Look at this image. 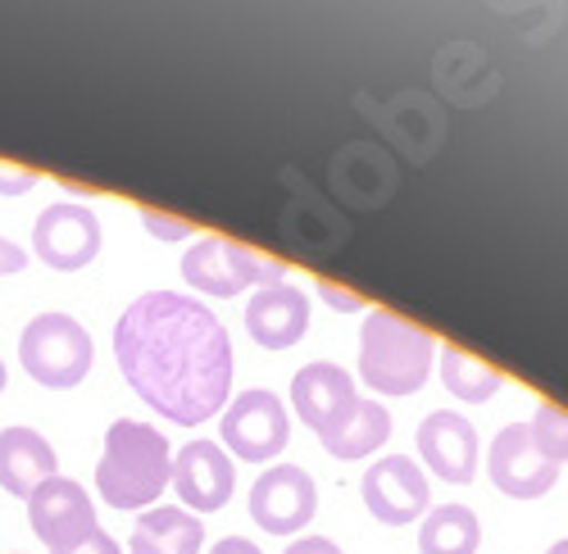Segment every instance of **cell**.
Segmentation results:
<instances>
[{"mask_svg": "<svg viewBox=\"0 0 568 554\" xmlns=\"http://www.w3.org/2000/svg\"><path fill=\"white\" fill-rule=\"evenodd\" d=\"M141 223H146V233L160 237V242H186V237H192V223H186V218H169L160 209H141Z\"/></svg>", "mask_w": 568, "mask_h": 554, "instance_id": "22", "label": "cell"}, {"mask_svg": "<svg viewBox=\"0 0 568 554\" xmlns=\"http://www.w3.org/2000/svg\"><path fill=\"white\" fill-rule=\"evenodd\" d=\"M182 277L186 287H196L205 296H242L246 287H277L287 277V264L282 259H268V255H255L251 246L232 242V237H196V246L182 255Z\"/></svg>", "mask_w": 568, "mask_h": 554, "instance_id": "5", "label": "cell"}, {"mask_svg": "<svg viewBox=\"0 0 568 554\" xmlns=\"http://www.w3.org/2000/svg\"><path fill=\"white\" fill-rule=\"evenodd\" d=\"M114 359L128 387L169 423L201 428L227 409L236 373L232 341L223 322L192 296H136L114 322Z\"/></svg>", "mask_w": 568, "mask_h": 554, "instance_id": "1", "label": "cell"}, {"mask_svg": "<svg viewBox=\"0 0 568 554\" xmlns=\"http://www.w3.org/2000/svg\"><path fill=\"white\" fill-rule=\"evenodd\" d=\"M437 363H442V382L450 396L468 400V404H487L500 387H505V373L483 359H473L468 350L459 346H437Z\"/></svg>", "mask_w": 568, "mask_h": 554, "instance_id": "20", "label": "cell"}, {"mask_svg": "<svg viewBox=\"0 0 568 554\" xmlns=\"http://www.w3.org/2000/svg\"><path fill=\"white\" fill-rule=\"evenodd\" d=\"M318 296L333 305V309H342V314H359L364 309V296H355V291H342L337 283H318Z\"/></svg>", "mask_w": 568, "mask_h": 554, "instance_id": "25", "label": "cell"}, {"mask_svg": "<svg viewBox=\"0 0 568 554\" xmlns=\"http://www.w3.org/2000/svg\"><path fill=\"white\" fill-rule=\"evenodd\" d=\"M219 437H223V450H232L236 459H246V464H268V459H277L292 441L287 404L264 387L232 396V404L219 419Z\"/></svg>", "mask_w": 568, "mask_h": 554, "instance_id": "6", "label": "cell"}, {"mask_svg": "<svg viewBox=\"0 0 568 554\" xmlns=\"http://www.w3.org/2000/svg\"><path fill=\"white\" fill-rule=\"evenodd\" d=\"M28 523L37 532V541H45V550H64V545H78L97 532V504L87 500V491L73 482V478H51L41 482L28 500Z\"/></svg>", "mask_w": 568, "mask_h": 554, "instance_id": "10", "label": "cell"}, {"mask_svg": "<svg viewBox=\"0 0 568 554\" xmlns=\"http://www.w3.org/2000/svg\"><path fill=\"white\" fill-rule=\"evenodd\" d=\"M37 182H41V173L28 164H0V196H28Z\"/></svg>", "mask_w": 568, "mask_h": 554, "instance_id": "23", "label": "cell"}, {"mask_svg": "<svg viewBox=\"0 0 568 554\" xmlns=\"http://www.w3.org/2000/svg\"><path fill=\"white\" fill-rule=\"evenodd\" d=\"M246 328L264 350H287L310 332V300L301 287H260L246 305Z\"/></svg>", "mask_w": 568, "mask_h": 554, "instance_id": "15", "label": "cell"}, {"mask_svg": "<svg viewBox=\"0 0 568 554\" xmlns=\"http://www.w3.org/2000/svg\"><path fill=\"white\" fill-rule=\"evenodd\" d=\"M487 473L509 500H537L559 482V469L532 445L528 423H509L505 432H496L487 450Z\"/></svg>", "mask_w": 568, "mask_h": 554, "instance_id": "12", "label": "cell"}, {"mask_svg": "<svg viewBox=\"0 0 568 554\" xmlns=\"http://www.w3.org/2000/svg\"><path fill=\"white\" fill-rule=\"evenodd\" d=\"M318 514V486L301 464H273L251 486V519L268 536H301Z\"/></svg>", "mask_w": 568, "mask_h": 554, "instance_id": "7", "label": "cell"}, {"mask_svg": "<svg viewBox=\"0 0 568 554\" xmlns=\"http://www.w3.org/2000/svg\"><path fill=\"white\" fill-rule=\"evenodd\" d=\"M91 359H97V346H91L87 328L69 314H41L32 318L23 337H19V363L32 382H41L45 391H69L91 373Z\"/></svg>", "mask_w": 568, "mask_h": 554, "instance_id": "4", "label": "cell"}, {"mask_svg": "<svg viewBox=\"0 0 568 554\" xmlns=\"http://www.w3.org/2000/svg\"><path fill=\"white\" fill-rule=\"evenodd\" d=\"M364 504L377 523L409 527L414 519H428V473H423L409 454H387L364 473Z\"/></svg>", "mask_w": 568, "mask_h": 554, "instance_id": "9", "label": "cell"}, {"mask_svg": "<svg viewBox=\"0 0 568 554\" xmlns=\"http://www.w3.org/2000/svg\"><path fill=\"white\" fill-rule=\"evenodd\" d=\"M528 432H532V445L550 459L555 469L568 464V409H559V404H541V409L532 413Z\"/></svg>", "mask_w": 568, "mask_h": 554, "instance_id": "21", "label": "cell"}, {"mask_svg": "<svg viewBox=\"0 0 568 554\" xmlns=\"http://www.w3.org/2000/svg\"><path fill=\"white\" fill-rule=\"evenodd\" d=\"M282 554H342V545L327 541V536H305V541H292Z\"/></svg>", "mask_w": 568, "mask_h": 554, "instance_id": "27", "label": "cell"}, {"mask_svg": "<svg viewBox=\"0 0 568 554\" xmlns=\"http://www.w3.org/2000/svg\"><path fill=\"white\" fill-rule=\"evenodd\" d=\"M483 523L464 504H437L418 527V554H478Z\"/></svg>", "mask_w": 568, "mask_h": 554, "instance_id": "19", "label": "cell"}, {"mask_svg": "<svg viewBox=\"0 0 568 554\" xmlns=\"http://www.w3.org/2000/svg\"><path fill=\"white\" fill-rule=\"evenodd\" d=\"M0 391H6V363H0Z\"/></svg>", "mask_w": 568, "mask_h": 554, "instance_id": "30", "label": "cell"}, {"mask_svg": "<svg viewBox=\"0 0 568 554\" xmlns=\"http://www.w3.org/2000/svg\"><path fill=\"white\" fill-rule=\"evenodd\" d=\"M292 404L305 419V428H314L318 437H327L333 428H342L351 419V409L359 404L355 396V378L346 373L342 363H305L301 373L292 378Z\"/></svg>", "mask_w": 568, "mask_h": 554, "instance_id": "14", "label": "cell"}, {"mask_svg": "<svg viewBox=\"0 0 568 554\" xmlns=\"http://www.w3.org/2000/svg\"><path fill=\"white\" fill-rule=\"evenodd\" d=\"M32 250L45 268L55 273H78L101 255V218L87 205H45L32 223Z\"/></svg>", "mask_w": 568, "mask_h": 554, "instance_id": "8", "label": "cell"}, {"mask_svg": "<svg viewBox=\"0 0 568 554\" xmlns=\"http://www.w3.org/2000/svg\"><path fill=\"white\" fill-rule=\"evenodd\" d=\"M437 337L392 309H368L359 332V378L373 396H414L433 378Z\"/></svg>", "mask_w": 568, "mask_h": 554, "instance_id": "3", "label": "cell"}, {"mask_svg": "<svg viewBox=\"0 0 568 554\" xmlns=\"http://www.w3.org/2000/svg\"><path fill=\"white\" fill-rule=\"evenodd\" d=\"M23 268H28V250L0 237V277H6V273H23Z\"/></svg>", "mask_w": 568, "mask_h": 554, "instance_id": "26", "label": "cell"}, {"mask_svg": "<svg viewBox=\"0 0 568 554\" xmlns=\"http://www.w3.org/2000/svg\"><path fill=\"white\" fill-rule=\"evenodd\" d=\"M546 554H568V541H555V545H550Z\"/></svg>", "mask_w": 568, "mask_h": 554, "instance_id": "29", "label": "cell"}, {"mask_svg": "<svg viewBox=\"0 0 568 554\" xmlns=\"http://www.w3.org/2000/svg\"><path fill=\"white\" fill-rule=\"evenodd\" d=\"M173 491L186 504V514H214L236 491V469L219 441H192L173 454Z\"/></svg>", "mask_w": 568, "mask_h": 554, "instance_id": "11", "label": "cell"}, {"mask_svg": "<svg viewBox=\"0 0 568 554\" xmlns=\"http://www.w3.org/2000/svg\"><path fill=\"white\" fill-rule=\"evenodd\" d=\"M55 554H123V550H119V541H114L110 532H101V527H97V532H91L87 541L64 545V550H55Z\"/></svg>", "mask_w": 568, "mask_h": 554, "instance_id": "24", "label": "cell"}, {"mask_svg": "<svg viewBox=\"0 0 568 554\" xmlns=\"http://www.w3.org/2000/svg\"><path fill=\"white\" fill-rule=\"evenodd\" d=\"M210 554H264V550H260L255 541H246V536H223Z\"/></svg>", "mask_w": 568, "mask_h": 554, "instance_id": "28", "label": "cell"}, {"mask_svg": "<svg viewBox=\"0 0 568 554\" xmlns=\"http://www.w3.org/2000/svg\"><path fill=\"white\" fill-rule=\"evenodd\" d=\"M414 441H418L423 469H433L442 482L468 486L478 478V432H473L464 413H450V409L428 413V419L418 423Z\"/></svg>", "mask_w": 568, "mask_h": 554, "instance_id": "13", "label": "cell"}, {"mask_svg": "<svg viewBox=\"0 0 568 554\" xmlns=\"http://www.w3.org/2000/svg\"><path fill=\"white\" fill-rule=\"evenodd\" d=\"M173 478L169 437L141 419H119L105 432V454L97 464V495L110 510H146Z\"/></svg>", "mask_w": 568, "mask_h": 554, "instance_id": "2", "label": "cell"}, {"mask_svg": "<svg viewBox=\"0 0 568 554\" xmlns=\"http://www.w3.org/2000/svg\"><path fill=\"white\" fill-rule=\"evenodd\" d=\"M318 441L333 459H368L373 450H383L392 441V413H387V404L359 396V404L351 409V419L342 428H333L327 437H318Z\"/></svg>", "mask_w": 568, "mask_h": 554, "instance_id": "18", "label": "cell"}, {"mask_svg": "<svg viewBox=\"0 0 568 554\" xmlns=\"http://www.w3.org/2000/svg\"><path fill=\"white\" fill-rule=\"evenodd\" d=\"M201 545H205L201 519L178 510V504H155V510H146L128 536L132 554H201Z\"/></svg>", "mask_w": 568, "mask_h": 554, "instance_id": "17", "label": "cell"}, {"mask_svg": "<svg viewBox=\"0 0 568 554\" xmlns=\"http://www.w3.org/2000/svg\"><path fill=\"white\" fill-rule=\"evenodd\" d=\"M60 469L55 445L32 428H6L0 432V486L19 500H32L41 482H51Z\"/></svg>", "mask_w": 568, "mask_h": 554, "instance_id": "16", "label": "cell"}]
</instances>
